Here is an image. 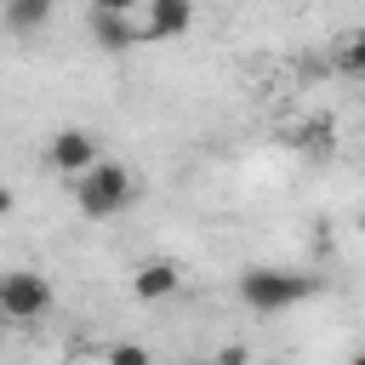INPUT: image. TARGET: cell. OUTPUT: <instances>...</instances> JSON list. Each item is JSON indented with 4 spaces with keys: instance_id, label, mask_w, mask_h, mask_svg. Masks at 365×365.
Segmentation results:
<instances>
[{
    "instance_id": "6da1fadb",
    "label": "cell",
    "mask_w": 365,
    "mask_h": 365,
    "mask_svg": "<svg viewBox=\"0 0 365 365\" xmlns=\"http://www.w3.org/2000/svg\"><path fill=\"white\" fill-rule=\"evenodd\" d=\"M319 291L314 274H291V268H245L240 274V302L251 314H285L297 302H308Z\"/></svg>"
},
{
    "instance_id": "7a4b0ae2",
    "label": "cell",
    "mask_w": 365,
    "mask_h": 365,
    "mask_svg": "<svg viewBox=\"0 0 365 365\" xmlns=\"http://www.w3.org/2000/svg\"><path fill=\"white\" fill-rule=\"evenodd\" d=\"M74 200H80V211L86 217H114V211H125L131 200H137V177L120 165V160H91L80 177H74Z\"/></svg>"
},
{
    "instance_id": "3957f363",
    "label": "cell",
    "mask_w": 365,
    "mask_h": 365,
    "mask_svg": "<svg viewBox=\"0 0 365 365\" xmlns=\"http://www.w3.org/2000/svg\"><path fill=\"white\" fill-rule=\"evenodd\" d=\"M51 308V285H46V274H34V268H11V274H0V319H40Z\"/></svg>"
},
{
    "instance_id": "277c9868",
    "label": "cell",
    "mask_w": 365,
    "mask_h": 365,
    "mask_svg": "<svg viewBox=\"0 0 365 365\" xmlns=\"http://www.w3.org/2000/svg\"><path fill=\"white\" fill-rule=\"evenodd\" d=\"M97 154H103V143H97L91 131H80V125H63L57 137H46V165H51L57 177H68V182H74Z\"/></svg>"
},
{
    "instance_id": "5b68a950",
    "label": "cell",
    "mask_w": 365,
    "mask_h": 365,
    "mask_svg": "<svg viewBox=\"0 0 365 365\" xmlns=\"http://www.w3.org/2000/svg\"><path fill=\"white\" fill-rule=\"evenodd\" d=\"M131 17H137V40L143 46L148 40H177L194 23V0H143Z\"/></svg>"
},
{
    "instance_id": "8992f818",
    "label": "cell",
    "mask_w": 365,
    "mask_h": 365,
    "mask_svg": "<svg viewBox=\"0 0 365 365\" xmlns=\"http://www.w3.org/2000/svg\"><path fill=\"white\" fill-rule=\"evenodd\" d=\"M131 291H137V302H165V297H177V291H182V268H177V262H165V257L137 262Z\"/></svg>"
},
{
    "instance_id": "52a82bcc",
    "label": "cell",
    "mask_w": 365,
    "mask_h": 365,
    "mask_svg": "<svg viewBox=\"0 0 365 365\" xmlns=\"http://www.w3.org/2000/svg\"><path fill=\"white\" fill-rule=\"evenodd\" d=\"M91 40H97L103 51H131V46H143V40H137V17H131V11H103V6H91Z\"/></svg>"
},
{
    "instance_id": "ba28073f",
    "label": "cell",
    "mask_w": 365,
    "mask_h": 365,
    "mask_svg": "<svg viewBox=\"0 0 365 365\" xmlns=\"http://www.w3.org/2000/svg\"><path fill=\"white\" fill-rule=\"evenodd\" d=\"M51 6H57V0H6L0 17H6L11 34H40V29L51 23Z\"/></svg>"
},
{
    "instance_id": "9c48e42d",
    "label": "cell",
    "mask_w": 365,
    "mask_h": 365,
    "mask_svg": "<svg viewBox=\"0 0 365 365\" xmlns=\"http://www.w3.org/2000/svg\"><path fill=\"white\" fill-rule=\"evenodd\" d=\"M108 359H114V365H148V348H143V342H114Z\"/></svg>"
},
{
    "instance_id": "30bf717a",
    "label": "cell",
    "mask_w": 365,
    "mask_h": 365,
    "mask_svg": "<svg viewBox=\"0 0 365 365\" xmlns=\"http://www.w3.org/2000/svg\"><path fill=\"white\" fill-rule=\"evenodd\" d=\"M342 68H348V74H359V80H365V34H354V40H348V46H342Z\"/></svg>"
},
{
    "instance_id": "8fae6325",
    "label": "cell",
    "mask_w": 365,
    "mask_h": 365,
    "mask_svg": "<svg viewBox=\"0 0 365 365\" xmlns=\"http://www.w3.org/2000/svg\"><path fill=\"white\" fill-rule=\"evenodd\" d=\"M217 359H222V365H240V359H245V342H228V348H222Z\"/></svg>"
},
{
    "instance_id": "7c38bea8",
    "label": "cell",
    "mask_w": 365,
    "mask_h": 365,
    "mask_svg": "<svg viewBox=\"0 0 365 365\" xmlns=\"http://www.w3.org/2000/svg\"><path fill=\"white\" fill-rule=\"evenodd\" d=\"M91 6H103V11H137L143 0H91Z\"/></svg>"
},
{
    "instance_id": "4fadbf2b",
    "label": "cell",
    "mask_w": 365,
    "mask_h": 365,
    "mask_svg": "<svg viewBox=\"0 0 365 365\" xmlns=\"http://www.w3.org/2000/svg\"><path fill=\"white\" fill-rule=\"evenodd\" d=\"M11 205H17V200H11V188L0 182V217H11Z\"/></svg>"
}]
</instances>
